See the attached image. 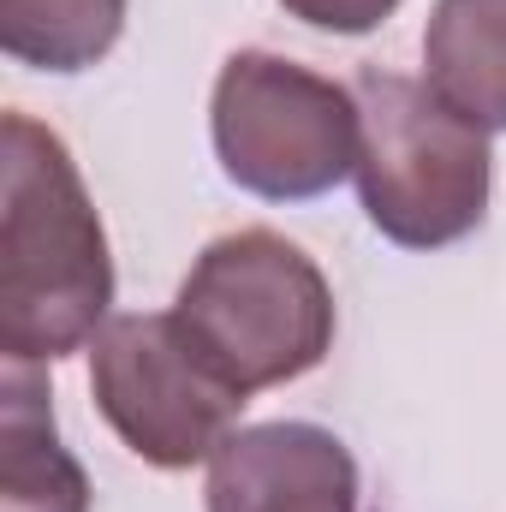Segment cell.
Listing matches in <instances>:
<instances>
[{
	"instance_id": "obj_9",
	"label": "cell",
	"mask_w": 506,
	"mask_h": 512,
	"mask_svg": "<svg viewBox=\"0 0 506 512\" xmlns=\"http://www.w3.org/2000/svg\"><path fill=\"white\" fill-rule=\"evenodd\" d=\"M126 30V0H0V48L36 72H84Z\"/></svg>"
},
{
	"instance_id": "obj_1",
	"label": "cell",
	"mask_w": 506,
	"mask_h": 512,
	"mask_svg": "<svg viewBox=\"0 0 506 512\" xmlns=\"http://www.w3.org/2000/svg\"><path fill=\"white\" fill-rule=\"evenodd\" d=\"M114 304V256L72 149L30 114L0 120V352L54 364L90 346Z\"/></svg>"
},
{
	"instance_id": "obj_6",
	"label": "cell",
	"mask_w": 506,
	"mask_h": 512,
	"mask_svg": "<svg viewBox=\"0 0 506 512\" xmlns=\"http://www.w3.org/2000/svg\"><path fill=\"white\" fill-rule=\"evenodd\" d=\"M209 512H358V465L316 423H251L209 459Z\"/></svg>"
},
{
	"instance_id": "obj_7",
	"label": "cell",
	"mask_w": 506,
	"mask_h": 512,
	"mask_svg": "<svg viewBox=\"0 0 506 512\" xmlns=\"http://www.w3.org/2000/svg\"><path fill=\"white\" fill-rule=\"evenodd\" d=\"M0 512H90L84 465L54 435V405L30 364L6 370L0 399Z\"/></svg>"
},
{
	"instance_id": "obj_8",
	"label": "cell",
	"mask_w": 506,
	"mask_h": 512,
	"mask_svg": "<svg viewBox=\"0 0 506 512\" xmlns=\"http://www.w3.org/2000/svg\"><path fill=\"white\" fill-rule=\"evenodd\" d=\"M429 90L483 131H506V0H435L423 30Z\"/></svg>"
},
{
	"instance_id": "obj_5",
	"label": "cell",
	"mask_w": 506,
	"mask_h": 512,
	"mask_svg": "<svg viewBox=\"0 0 506 512\" xmlns=\"http://www.w3.org/2000/svg\"><path fill=\"white\" fill-rule=\"evenodd\" d=\"M90 393L114 435L155 471H191L215 459L251 399L191 346L173 310L108 316L90 340Z\"/></svg>"
},
{
	"instance_id": "obj_2",
	"label": "cell",
	"mask_w": 506,
	"mask_h": 512,
	"mask_svg": "<svg viewBox=\"0 0 506 512\" xmlns=\"http://www.w3.org/2000/svg\"><path fill=\"white\" fill-rule=\"evenodd\" d=\"M364 149H358V197L381 239L405 251H441L483 227L489 215V131L465 120L423 78L358 72L352 84Z\"/></svg>"
},
{
	"instance_id": "obj_10",
	"label": "cell",
	"mask_w": 506,
	"mask_h": 512,
	"mask_svg": "<svg viewBox=\"0 0 506 512\" xmlns=\"http://www.w3.org/2000/svg\"><path fill=\"white\" fill-rule=\"evenodd\" d=\"M292 18H304L310 30H334V36H364L399 0H280Z\"/></svg>"
},
{
	"instance_id": "obj_3",
	"label": "cell",
	"mask_w": 506,
	"mask_h": 512,
	"mask_svg": "<svg viewBox=\"0 0 506 512\" xmlns=\"http://www.w3.org/2000/svg\"><path fill=\"white\" fill-rule=\"evenodd\" d=\"M173 316L239 393L298 382L334 346V292L322 268L268 227L215 239L191 262Z\"/></svg>"
},
{
	"instance_id": "obj_4",
	"label": "cell",
	"mask_w": 506,
	"mask_h": 512,
	"mask_svg": "<svg viewBox=\"0 0 506 512\" xmlns=\"http://www.w3.org/2000/svg\"><path fill=\"white\" fill-rule=\"evenodd\" d=\"M215 155L233 185L274 203L322 197L358 173L364 120L358 96L298 60L245 48L215 78Z\"/></svg>"
}]
</instances>
